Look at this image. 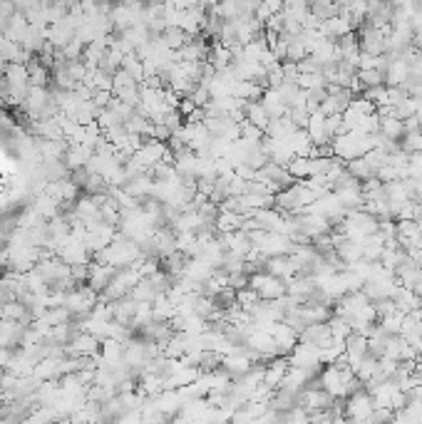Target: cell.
Wrapping results in <instances>:
<instances>
[{"mask_svg": "<svg viewBox=\"0 0 422 424\" xmlns=\"http://www.w3.org/2000/svg\"><path fill=\"white\" fill-rule=\"evenodd\" d=\"M330 147H333L335 159L348 164V162H353V159L365 157L367 152H373L375 139H373V134L365 136V134H358V132H346V134L335 136V139L330 141Z\"/></svg>", "mask_w": 422, "mask_h": 424, "instance_id": "6da1fadb", "label": "cell"}, {"mask_svg": "<svg viewBox=\"0 0 422 424\" xmlns=\"http://www.w3.org/2000/svg\"><path fill=\"white\" fill-rule=\"evenodd\" d=\"M370 397L375 402V409H388V412H398V409L407 407V402H410V397L398 387L395 380H385L380 385H375L370 390Z\"/></svg>", "mask_w": 422, "mask_h": 424, "instance_id": "7a4b0ae2", "label": "cell"}, {"mask_svg": "<svg viewBox=\"0 0 422 424\" xmlns=\"http://www.w3.org/2000/svg\"><path fill=\"white\" fill-rule=\"evenodd\" d=\"M248 288H251L263 303H276V300L288 295L286 283L279 281V278H274L266 271H258V273H253V276H248Z\"/></svg>", "mask_w": 422, "mask_h": 424, "instance_id": "3957f363", "label": "cell"}, {"mask_svg": "<svg viewBox=\"0 0 422 424\" xmlns=\"http://www.w3.org/2000/svg\"><path fill=\"white\" fill-rule=\"evenodd\" d=\"M97 300H99V295L94 293L92 288L80 285V288H75V290L67 293L65 308L72 313V318H87L94 310V305H97Z\"/></svg>", "mask_w": 422, "mask_h": 424, "instance_id": "277c9868", "label": "cell"}, {"mask_svg": "<svg viewBox=\"0 0 422 424\" xmlns=\"http://www.w3.org/2000/svg\"><path fill=\"white\" fill-rule=\"evenodd\" d=\"M335 400L330 397L328 392H323L318 385L316 387H306V390L298 395V407L306 414H318V412H330Z\"/></svg>", "mask_w": 422, "mask_h": 424, "instance_id": "5b68a950", "label": "cell"}, {"mask_svg": "<svg viewBox=\"0 0 422 424\" xmlns=\"http://www.w3.org/2000/svg\"><path fill=\"white\" fill-rule=\"evenodd\" d=\"M373 412H375V402H373V397H370V392L358 390L346 400V417L351 419V422L370 419L373 417Z\"/></svg>", "mask_w": 422, "mask_h": 424, "instance_id": "8992f818", "label": "cell"}, {"mask_svg": "<svg viewBox=\"0 0 422 424\" xmlns=\"http://www.w3.org/2000/svg\"><path fill=\"white\" fill-rule=\"evenodd\" d=\"M321 358H323V350L316 348L311 343H298L293 348V353L288 355V365L291 367H303V370H321Z\"/></svg>", "mask_w": 422, "mask_h": 424, "instance_id": "52a82bcc", "label": "cell"}, {"mask_svg": "<svg viewBox=\"0 0 422 424\" xmlns=\"http://www.w3.org/2000/svg\"><path fill=\"white\" fill-rule=\"evenodd\" d=\"M99 348H102V343L94 335H90V332H75V337L70 340L65 353L67 358H94V355H99Z\"/></svg>", "mask_w": 422, "mask_h": 424, "instance_id": "ba28073f", "label": "cell"}, {"mask_svg": "<svg viewBox=\"0 0 422 424\" xmlns=\"http://www.w3.org/2000/svg\"><path fill=\"white\" fill-rule=\"evenodd\" d=\"M271 337H274L276 350H279V358H288L293 353V348L298 345V332L286 325V323H274Z\"/></svg>", "mask_w": 422, "mask_h": 424, "instance_id": "9c48e42d", "label": "cell"}, {"mask_svg": "<svg viewBox=\"0 0 422 424\" xmlns=\"http://www.w3.org/2000/svg\"><path fill=\"white\" fill-rule=\"evenodd\" d=\"M263 271L271 273V276L279 278V281L288 283V281H293L298 273H301V268L296 266L293 256H279V258H269V261H266V266H263Z\"/></svg>", "mask_w": 422, "mask_h": 424, "instance_id": "30bf717a", "label": "cell"}, {"mask_svg": "<svg viewBox=\"0 0 422 424\" xmlns=\"http://www.w3.org/2000/svg\"><path fill=\"white\" fill-rule=\"evenodd\" d=\"M117 271L112 266H102V263H90V276H87V288H92L97 295H102L110 288V283L115 281Z\"/></svg>", "mask_w": 422, "mask_h": 424, "instance_id": "8fae6325", "label": "cell"}, {"mask_svg": "<svg viewBox=\"0 0 422 424\" xmlns=\"http://www.w3.org/2000/svg\"><path fill=\"white\" fill-rule=\"evenodd\" d=\"M288 360L286 358H274L269 360V362L263 365V387H269L271 392L279 390L281 385H283V377L286 372H288Z\"/></svg>", "mask_w": 422, "mask_h": 424, "instance_id": "7c38bea8", "label": "cell"}, {"mask_svg": "<svg viewBox=\"0 0 422 424\" xmlns=\"http://www.w3.org/2000/svg\"><path fill=\"white\" fill-rule=\"evenodd\" d=\"M311 60L323 70V67L338 65L340 62V52H338V43L333 40H321L316 48L311 50Z\"/></svg>", "mask_w": 422, "mask_h": 424, "instance_id": "4fadbf2b", "label": "cell"}, {"mask_svg": "<svg viewBox=\"0 0 422 424\" xmlns=\"http://www.w3.org/2000/svg\"><path fill=\"white\" fill-rule=\"evenodd\" d=\"M94 157V149L92 147H85V144H70L65 154V167L70 171H80V169H87L90 159Z\"/></svg>", "mask_w": 422, "mask_h": 424, "instance_id": "5bb4252c", "label": "cell"}, {"mask_svg": "<svg viewBox=\"0 0 422 424\" xmlns=\"http://www.w3.org/2000/svg\"><path fill=\"white\" fill-rule=\"evenodd\" d=\"M393 303L395 308H398V313H402V316H410L415 310H422V298L415 290H407V288H398Z\"/></svg>", "mask_w": 422, "mask_h": 424, "instance_id": "9a60e30c", "label": "cell"}, {"mask_svg": "<svg viewBox=\"0 0 422 424\" xmlns=\"http://www.w3.org/2000/svg\"><path fill=\"white\" fill-rule=\"evenodd\" d=\"M261 107L266 109V115L271 117V120H279V117H286V112H288V107H286L283 102H281L279 92L276 90H266V92L261 94Z\"/></svg>", "mask_w": 422, "mask_h": 424, "instance_id": "2e32d148", "label": "cell"}, {"mask_svg": "<svg viewBox=\"0 0 422 424\" xmlns=\"http://www.w3.org/2000/svg\"><path fill=\"white\" fill-rule=\"evenodd\" d=\"M244 120L263 132L271 125V117L266 115V109L261 107V102H246V107H244Z\"/></svg>", "mask_w": 422, "mask_h": 424, "instance_id": "e0dca14e", "label": "cell"}, {"mask_svg": "<svg viewBox=\"0 0 422 424\" xmlns=\"http://www.w3.org/2000/svg\"><path fill=\"white\" fill-rule=\"evenodd\" d=\"M346 171L353 176L356 181H360V184H365L367 179H375V169L370 167V164L365 162V159H353V162L346 164Z\"/></svg>", "mask_w": 422, "mask_h": 424, "instance_id": "ac0fdd59", "label": "cell"}, {"mask_svg": "<svg viewBox=\"0 0 422 424\" xmlns=\"http://www.w3.org/2000/svg\"><path fill=\"white\" fill-rule=\"evenodd\" d=\"M378 132L388 141H395V144H398V139H402V136H405V122H400L398 117H388V120H380V129Z\"/></svg>", "mask_w": 422, "mask_h": 424, "instance_id": "d6986e66", "label": "cell"}, {"mask_svg": "<svg viewBox=\"0 0 422 424\" xmlns=\"http://www.w3.org/2000/svg\"><path fill=\"white\" fill-rule=\"evenodd\" d=\"M402 320H405V316H402V313H398V310H395L393 316H385V318H380V320H378V325L383 327V330L388 332L390 337H393V335H400V330H402Z\"/></svg>", "mask_w": 422, "mask_h": 424, "instance_id": "ffe728a7", "label": "cell"}, {"mask_svg": "<svg viewBox=\"0 0 422 424\" xmlns=\"http://www.w3.org/2000/svg\"><path fill=\"white\" fill-rule=\"evenodd\" d=\"M288 174H291L293 181H306L308 179V159L306 157H293L291 164H288Z\"/></svg>", "mask_w": 422, "mask_h": 424, "instance_id": "44dd1931", "label": "cell"}, {"mask_svg": "<svg viewBox=\"0 0 422 424\" xmlns=\"http://www.w3.org/2000/svg\"><path fill=\"white\" fill-rule=\"evenodd\" d=\"M311 15H316L321 22L338 15V3H311Z\"/></svg>", "mask_w": 422, "mask_h": 424, "instance_id": "7402d4cb", "label": "cell"}, {"mask_svg": "<svg viewBox=\"0 0 422 424\" xmlns=\"http://www.w3.org/2000/svg\"><path fill=\"white\" fill-rule=\"evenodd\" d=\"M258 303H261V298H258L251 288H244V290H239V293H236V305H239L241 310H246V313H251Z\"/></svg>", "mask_w": 422, "mask_h": 424, "instance_id": "603a6c76", "label": "cell"}, {"mask_svg": "<svg viewBox=\"0 0 422 424\" xmlns=\"http://www.w3.org/2000/svg\"><path fill=\"white\" fill-rule=\"evenodd\" d=\"M390 424H422V419L417 417L415 409L402 407V409H398V412H393V419H390Z\"/></svg>", "mask_w": 422, "mask_h": 424, "instance_id": "cb8c5ba5", "label": "cell"}, {"mask_svg": "<svg viewBox=\"0 0 422 424\" xmlns=\"http://www.w3.org/2000/svg\"><path fill=\"white\" fill-rule=\"evenodd\" d=\"M358 82H360L363 87L370 90V87H380V85H385L383 75H380L378 70H370V72H356Z\"/></svg>", "mask_w": 422, "mask_h": 424, "instance_id": "d4e9b609", "label": "cell"}, {"mask_svg": "<svg viewBox=\"0 0 422 424\" xmlns=\"http://www.w3.org/2000/svg\"><path fill=\"white\" fill-rule=\"evenodd\" d=\"M410 94L405 92V87H388V102H385V107H398V104L402 102V99H407Z\"/></svg>", "mask_w": 422, "mask_h": 424, "instance_id": "484cf974", "label": "cell"}, {"mask_svg": "<svg viewBox=\"0 0 422 424\" xmlns=\"http://www.w3.org/2000/svg\"><path fill=\"white\" fill-rule=\"evenodd\" d=\"M351 107L356 109V112H360V115H375V104L367 102L365 97H353Z\"/></svg>", "mask_w": 422, "mask_h": 424, "instance_id": "4316f807", "label": "cell"}, {"mask_svg": "<svg viewBox=\"0 0 422 424\" xmlns=\"http://www.w3.org/2000/svg\"><path fill=\"white\" fill-rule=\"evenodd\" d=\"M13 15H15V3H0V30L10 22Z\"/></svg>", "mask_w": 422, "mask_h": 424, "instance_id": "83f0119b", "label": "cell"}, {"mask_svg": "<svg viewBox=\"0 0 422 424\" xmlns=\"http://www.w3.org/2000/svg\"><path fill=\"white\" fill-rule=\"evenodd\" d=\"M353 424H375V422H373V417H370V419H363V422H353Z\"/></svg>", "mask_w": 422, "mask_h": 424, "instance_id": "f1b7e54d", "label": "cell"}, {"mask_svg": "<svg viewBox=\"0 0 422 424\" xmlns=\"http://www.w3.org/2000/svg\"><path fill=\"white\" fill-rule=\"evenodd\" d=\"M3 45H6V38H3V33H0V52H3Z\"/></svg>", "mask_w": 422, "mask_h": 424, "instance_id": "f546056e", "label": "cell"}]
</instances>
